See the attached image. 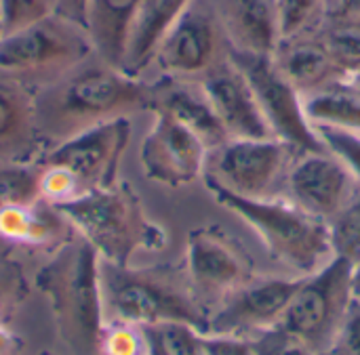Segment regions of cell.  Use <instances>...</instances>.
Instances as JSON below:
<instances>
[{
  "label": "cell",
  "mask_w": 360,
  "mask_h": 355,
  "mask_svg": "<svg viewBox=\"0 0 360 355\" xmlns=\"http://www.w3.org/2000/svg\"><path fill=\"white\" fill-rule=\"evenodd\" d=\"M0 36H2V27H0Z\"/></svg>",
  "instance_id": "42"
},
{
  "label": "cell",
  "mask_w": 360,
  "mask_h": 355,
  "mask_svg": "<svg viewBox=\"0 0 360 355\" xmlns=\"http://www.w3.org/2000/svg\"><path fill=\"white\" fill-rule=\"evenodd\" d=\"M76 234L63 213L42 198L30 204L0 208V240L23 248H49L51 253Z\"/></svg>",
  "instance_id": "20"
},
{
  "label": "cell",
  "mask_w": 360,
  "mask_h": 355,
  "mask_svg": "<svg viewBox=\"0 0 360 355\" xmlns=\"http://www.w3.org/2000/svg\"><path fill=\"white\" fill-rule=\"evenodd\" d=\"M217 204L243 219L262 240L268 255L306 278L335 259L329 225L287 198H240L217 185L205 183Z\"/></svg>",
  "instance_id": "5"
},
{
  "label": "cell",
  "mask_w": 360,
  "mask_h": 355,
  "mask_svg": "<svg viewBox=\"0 0 360 355\" xmlns=\"http://www.w3.org/2000/svg\"><path fill=\"white\" fill-rule=\"evenodd\" d=\"M327 17L360 21V0H327Z\"/></svg>",
  "instance_id": "38"
},
{
  "label": "cell",
  "mask_w": 360,
  "mask_h": 355,
  "mask_svg": "<svg viewBox=\"0 0 360 355\" xmlns=\"http://www.w3.org/2000/svg\"><path fill=\"white\" fill-rule=\"evenodd\" d=\"M17 351V337L6 326V322H0V355H15Z\"/></svg>",
  "instance_id": "39"
},
{
  "label": "cell",
  "mask_w": 360,
  "mask_h": 355,
  "mask_svg": "<svg viewBox=\"0 0 360 355\" xmlns=\"http://www.w3.org/2000/svg\"><path fill=\"white\" fill-rule=\"evenodd\" d=\"M316 34L338 67L352 78L360 69V21L327 17Z\"/></svg>",
  "instance_id": "25"
},
{
  "label": "cell",
  "mask_w": 360,
  "mask_h": 355,
  "mask_svg": "<svg viewBox=\"0 0 360 355\" xmlns=\"http://www.w3.org/2000/svg\"><path fill=\"white\" fill-rule=\"evenodd\" d=\"M281 38L316 32L327 19V0H276Z\"/></svg>",
  "instance_id": "29"
},
{
  "label": "cell",
  "mask_w": 360,
  "mask_h": 355,
  "mask_svg": "<svg viewBox=\"0 0 360 355\" xmlns=\"http://www.w3.org/2000/svg\"><path fill=\"white\" fill-rule=\"evenodd\" d=\"M57 208L103 261L116 265H131L137 250H160L167 244L165 229L146 215L129 183L116 181Z\"/></svg>",
  "instance_id": "6"
},
{
  "label": "cell",
  "mask_w": 360,
  "mask_h": 355,
  "mask_svg": "<svg viewBox=\"0 0 360 355\" xmlns=\"http://www.w3.org/2000/svg\"><path fill=\"white\" fill-rule=\"evenodd\" d=\"M152 114V128L139 149L143 175L165 187H184L200 179L209 154L207 145L171 116L162 112Z\"/></svg>",
  "instance_id": "15"
},
{
  "label": "cell",
  "mask_w": 360,
  "mask_h": 355,
  "mask_svg": "<svg viewBox=\"0 0 360 355\" xmlns=\"http://www.w3.org/2000/svg\"><path fill=\"white\" fill-rule=\"evenodd\" d=\"M131 141L129 118L93 126L36 160L40 198L63 206L118 181V166Z\"/></svg>",
  "instance_id": "4"
},
{
  "label": "cell",
  "mask_w": 360,
  "mask_h": 355,
  "mask_svg": "<svg viewBox=\"0 0 360 355\" xmlns=\"http://www.w3.org/2000/svg\"><path fill=\"white\" fill-rule=\"evenodd\" d=\"M40 200L36 162H0V208Z\"/></svg>",
  "instance_id": "26"
},
{
  "label": "cell",
  "mask_w": 360,
  "mask_h": 355,
  "mask_svg": "<svg viewBox=\"0 0 360 355\" xmlns=\"http://www.w3.org/2000/svg\"><path fill=\"white\" fill-rule=\"evenodd\" d=\"M86 2L89 0H55V15L65 17V19H70L74 23H80L84 27Z\"/></svg>",
  "instance_id": "37"
},
{
  "label": "cell",
  "mask_w": 360,
  "mask_h": 355,
  "mask_svg": "<svg viewBox=\"0 0 360 355\" xmlns=\"http://www.w3.org/2000/svg\"><path fill=\"white\" fill-rule=\"evenodd\" d=\"M304 109L312 126L342 128L360 135V91L350 82L304 97Z\"/></svg>",
  "instance_id": "24"
},
{
  "label": "cell",
  "mask_w": 360,
  "mask_h": 355,
  "mask_svg": "<svg viewBox=\"0 0 360 355\" xmlns=\"http://www.w3.org/2000/svg\"><path fill=\"white\" fill-rule=\"evenodd\" d=\"M230 57L249 80L259 109L276 139L285 141L300 154L327 149L306 116L304 97L278 72L272 57L243 55L234 51H230Z\"/></svg>",
  "instance_id": "12"
},
{
  "label": "cell",
  "mask_w": 360,
  "mask_h": 355,
  "mask_svg": "<svg viewBox=\"0 0 360 355\" xmlns=\"http://www.w3.org/2000/svg\"><path fill=\"white\" fill-rule=\"evenodd\" d=\"M213 4L230 51L274 55L281 42L276 0H213Z\"/></svg>",
  "instance_id": "18"
},
{
  "label": "cell",
  "mask_w": 360,
  "mask_h": 355,
  "mask_svg": "<svg viewBox=\"0 0 360 355\" xmlns=\"http://www.w3.org/2000/svg\"><path fill=\"white\" fill-rule=\"evenodd\" d=\"M188 4L190 0H139L122 65L127 74L135 78L146 76L160 40Z\"/></svg>",
  "instance_id": "23"
},
{
  "label": "cell",
  "mask_w": 360,
  "mask_h": 355,
  "mask_svg": "<svg viewBox=\"0 0 360 355\" xmlns=\"http://www.w3.org/2000/svg\"><path fill=\"white\" fill-rule=\"evenodd\" d=\"M150 355H154V354H150Z\"/></svg>",
  "instance_id": "43"
},
{
  "label": "cell",
  "mask_w": 360,
  "mask_h": 355,
  "mask_svg": "<svg viewBox=\"0 0 360 355\" xmlns=\"http://www.w3.org/2000/svg\"><path fill=\"white\" fill-rule=\"evenodd\" d=\"M297 154L276 137L228 139L207 154L202 179L240 198H274Z\"/></svg>",
  "instance_id": "9"
},
{
  "label": "cell",
  "mask_w": 360,
  "mask_h": 355,
  "mask_svg": "<svg viewBox=\"0 0 360 355\" xmlns=\"http://www.w3.org/2000/svg\"><path fill=\"white\" fill-rule=\"evenodd\" d=\"M287 200L304 213L329 223L360 189L346 164L325 152L297 154L287 179Z\"/></svg>",
  "instance_id": "14"
},
{
  "label": "cell",
  "mask_w": 360,
  "mask_h": 355,
  "mask_svg": "<svg viewBox=\"0 0 360 355\" xmlns=\"http://www.w3.org/2000/svg\"><path fill=\"white\" fill-rule=\"evenodd\" d=\"M300 280L302 278H253L209 316L205 333L257 339L274 330Z\"/></svg>",
  "instance_id": "13"
},
{
  "label": "cell",
  "mask_w": 360,
  "mask_h": 355,
  "mask_svg": "<svg viewBox=\"0 0 360 355\" xmlns=\"http://www.w3.org/2000/svg\"><path fill=\"white\" fill-rule=\"evenodd\" d=\"M49 15H55V0H0L2 34L23 29Z\"/></svg>",
  "instance_id": "31"
},
{
  "label": "cell",
  "mask_w": 360,
  "mask_h": 355,
  "mask_svg": "<svg viewBox=\"0 0 360 355\" xmlns=\"http://www.w3.org/2000/svg\"><path fill=\"white\" fill-rule=\"evenodd\" d=\"M321 141L325 143V147L338 156L346 168L352 173V177L356 179L360 185V135L359 133H350V130H342V128H329V126H314Z\"/></svg>",
  "instance_id": "32"
},
{
  "label": "cell",
  "mask_w": 360,
  "mask_h": 355,
  "mask_svg": "<svg viewBox=\"0 0 360 355\" xmlns=\"http://www.w3.org/2000/svg\"><path fill=\"white\" fill-rule=\"evenodd\" d=\"M327 225L335 257L346 259L352 267L360 263V189Z\"/></svg>",
  "instance_id": "27"
},
{
  "label": "cell",
  "mask_w": 360,
  "mask_h": 355,
  "mask_svg": "<svg viewBox=\"0 0 360 355\" xmlns=\"http://www.w3.org/2000/svg\"><path fill=\"white\" fill-rule=\"evenodd\" d=\"M154 355H205L202 333L190 324H158L146 328Z\"/></svg>",
  "instance_id": "28"
},
{
  "label": "cell",
  "mask_w": 360,
  "mask_h": 355,
  "mask_svg": "<svg viewBox=\"0 0 360 355\" xmlns=\"http://www.w3.org/2000/svg\"><path fill=\"white\" fill-rule=\"evenodd\" d=\"M352 301V265L346 259L335 257L323 269L300 280V286L274 330L304 343L314 354H327Z\"/></svg>",
  "instance_id": "8"
},
{
  "label": "cell",
  "mask_w": 360,
  "mask_h": 355,
  "mask_svg": "<svg viewBox=\"0 0 360 355\" xmlns=\"http://www.w3.org/2000/svg\"><path fill=\"white\" fill-rule=\"evenodd\" d=\"M198 82L230 139L274 137L249 80L230 55L209 69Z\"/></svg>",
  "instance_id": "16"
},
{
  "label": "cell",
  "mask_w": 360,
  "mask_h": 355,
  "mask_svg": "<svg viewBox=\"0 0 360 355\" xmlns=\"http://www.w3.org/2000/svg\"><path fill=\"white\" fill-rule=\"evenodd\" d=\"M184 274L207 320L230 295L257 278L247 248L219 225H205L190 232Z\"/></svg>",
  "instance_id": "10"
},
{
  "label": "cell",
  "mask_w": 360,
  "mask_h": 355,
  "mask_svg": "<svg viewBox=\"0 0 360 355\" xmlns=\"http://www.w3.org/2000/svg\"><path fill=\"white\" fill-rule=\"evenodd\" d=\"M99 282L105 322L135 326L190 324L207 330V314L196 303L186 274L169 267H131L99 261Z\"/></svg>",
  "instance_id": "3"
},
{
  "label": "cell",
  "mask_w": 360,
  "mask_h": 355,
  "mask_svg": "<svg viewBox=\"0 0 360 355\" xmlns=\"http://www.w3.org/2000/svg\"><path fill=\"white\" fill-rule=\"evenodd\" d=\"M255 341L259 347V355H319L310 347H306L304 343H300L291 337H285L278 330H270V333L257 337Z\"/></svg>",
  "instance_id": "36"
},
{
  "label": "cell",
  "mask_w": 360,
  "mask_h": 355,
  "mask_svg": "<svg viewBox=\"0 0 360 355\" xmlns=\"http://www.w3.org/2000/svg\"><path fill=\"white\" fill-rule=\"evenodd\" d=\"M23 278L17 267L0 263V322H6L23 299Z\"/></svg>",
  "instance_id": "35"
},
{
  "label": "cell",
  "mask_w": 360,
  "mask_h": 355,
  "mask_svg": "<svg viewBox=\"0 0 360 355\" xmlns=\"http://www.w3.org/2000/svg\"><path fill=\"white\" fill-rule=\"evenodd\" d=\"M139 0H89L84 29L97 57L122 69Z\"/></svg>",
  "instance_id": "22"
},
{
  "label": "cell",
  "mask_w": 360,
  "mask_h": 355,
  "mask_svg": "<svg viewBox=\"0 0 360 355\" xmlns=\"http://www.w3.org/2000/svg\"><path fill=\"white\" fill-rule=\"evenodd\" d=\"M323 355H360V299L354 297L331 349Z\"/></svg>",
  "instance_id": "33"
},
{
  "label": "cell",
  "mask_w": 360,
  "mask_h": 355,
  "mask_svg": "<svg viewBox=\"0 0 360 355\" xmlns=\"http://www.w3.org/2000/svg\"><path fill=\"white\" fill-rule=\"evenodd\" d=\"M40 147L34 93L0 78V162H32Z\"/></svg>",
  "instance_id": "21"
},
{
  "label": "cell",
  "mask_w": 360,
  "mask_h": 355,
  "mask_svg": "<svg viewBox=\"0 0 360 355\" xmlns=\"http://www.w3.org/2000/svg\"><path fill=\"white\" fill-rule=\"evenodd\" d=\"M150 82V112H162L192 130L207 149H215L230 137L215 116L198 80L156 76Z\"/></svg>",
  "instance_id": "17"
},
{
  "label": "cell",
  "mask_w": 360,
  "mask_h": 355,
  "mask_svg": "<svg viewBox=\"0 0 360 355\" xmlns=\"http://www.w3.org/2000/svg\"><path fill=\"white\" fill-rule=\"evenodd\" d=\"M44 355H46V354H44Z\"/></svg>",
  "instance_id": "44"
},
{
  "label": "cell",
  "mask_w": 360,
  "mask_h": 355,
  "mask_svg": "<svg viewBox=\"0 0 360 355\" xmlns=\"http://www.w3.org/2000/svg\"><path fill=\"white\" fill-rule=\"evenodd\" d=\"M42 145L55 147L93 126L150 112V82L105 63L95 53L34 91Z\"/></svg>",
  "instance_id": "1"
},
{
  "label": "cell",
  "mask_w": 360,
  "mask_h": 355,
  "mask_svg": "<svg viewBox=\"0 0 360 355\" xmlns=\"http://www.w3.org/2000/svg\"><path fill=\"white\" fill-rule=\"evenodd\" d=\"M205 355H259L255 339L234 335H211L202 333Z\"/></svg>",
  "instance_id": "34"
},
{
  "label": "cell",
  "mask_w": 360,
  "mask_h": 355,
  "mask_svg": "<svg viewBox=\"0 0 360 355\" xmlns=\"http://www.w3.org/2000/svg\"><path fill=\"white\" fill-rule=\"evenodd\" d=\"M272 61L302 97L350 82V76L338 67L316 32L281 38Z\"/></svg>",
  "instance_id": "19"
},
{
  "label": "cell",
  "mask_w": 360,
  "mask_h": 355,
  "mask_svg": "<svg viewBox=\"0 0 360 355\" xmlns=\"http://www.w3.org/2000/svg\"><path fill=\"white\" fill-rule=\"evenodd\" d=\"M150 339L143 326L105 322L99 339V355H150Z\"/></svg>",
  "instance_id": "30"
},
{
  "label": "cell",
  "mask_w": 360,
  "mask_h": 355,
  "mask_svg": "<svg viewBox=\"0 0 360 355\" xmlns=\"http://www.w3.org/2000/svg\"><path fill=\"white\" fill-rule=\"evenodd\" d=\"M228 55L230 46L213 0H190L160 40L143 78L152 74L200 80Z\"/></svg>",
  "instance_id": "11"
},
{
  "label": "cell",
  "mask_w": 360,
  "mask_h": 355,
  "mask_svg": "<svg viewBox=\"0 0 360 355\" xmlns=\"http://www.w3.org/2000/svg\"><path fill=\"white\" fill-rule=\"evenodd\" d=\"M97 250L82 240H68L51 253L36 274V286L46 297L59 339L70 355H99L105 326Z\"/></svg>",
  "instance_id": "2"
},
{
  "label": "cell",
  "mask_w": 360,
  "mask_h": 355,
  "mask_svg": "<svg viewBox=\"0 0 360 355\" xmlns=\"http://www.w3.org/2000/svg\"><path fill=\"white\" fill-rule=\"evenodd\" d=\"M86 29L59 15H49L23 29L0 36V78L32 93L61 78L93 55Z\"/></svg>",
  "instance_id": "7"
},
{
  "label": "cell",
  "mask_w": 360,
  "mask_h": 355,
  "mask_svg": "<svg viewBox=\"0 0 360 355\" xmlns=\"http://www.w3.org/2000/svg\"><path fill=\"white\" fill-rule=\"evenodd\" d=\"M350 84H352L356 91H360V69L354 74V76H352V78H350Z\"/></svg>",
  "instance_id": "41"
},
{
  "label": "cell",
  "mask_w": 360,
  "mask_h": 355,
  "mask_svg": "<svg viewBox=\"0 0 360 355\" xmlns=\"http://www.w3.org/2000/svg\"><path fill=\"white\" fill-rule=\"evenodd\" d=\"M352 290H354V297L360 299V263L352 267Z\"/></svg>",
  "instance_id": "40"
}]
</instances>
